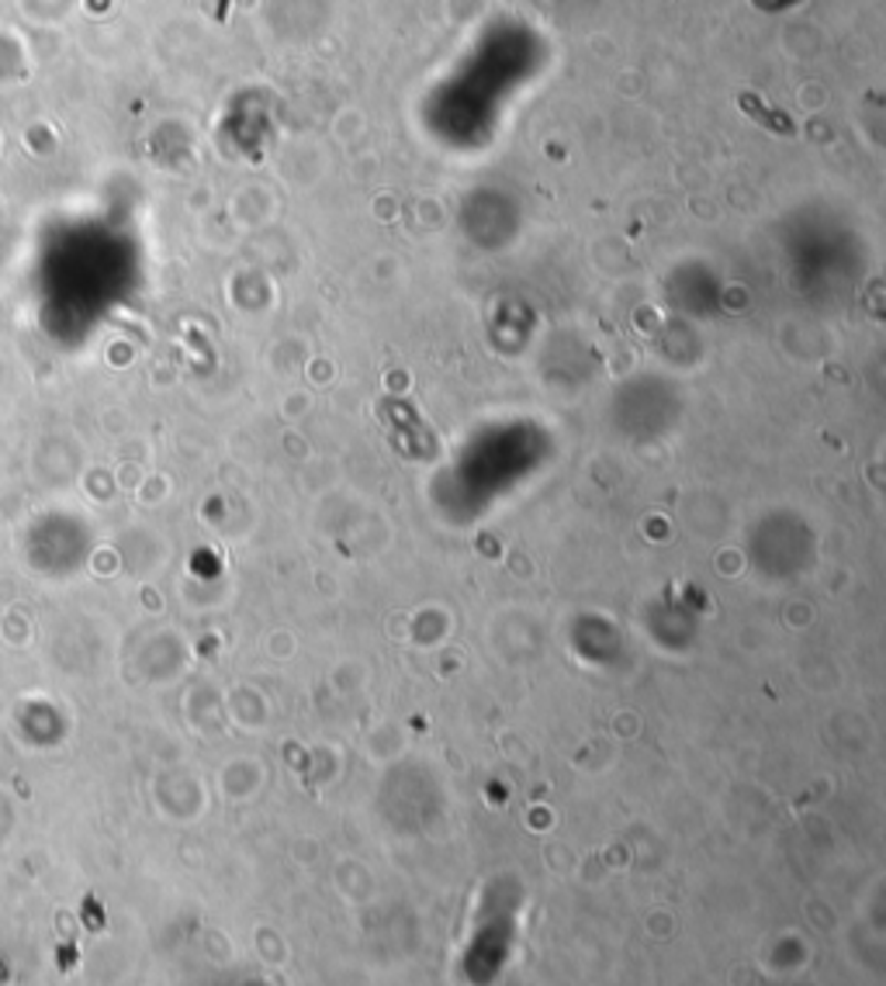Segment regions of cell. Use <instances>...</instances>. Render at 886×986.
<instances>
[{
  "label": "cell",
  "instance_id": "1",
  "mask_svg": "<svg viewBox=\"0 0 886 986\" xmlns=\"http://www.w3.org/2000/svg\"><path fill=\"white\" fill-rule=\"evenodd\" d=\"M229 4V0H219V18H222V8Z\"/></svg>",
  "mask_w": 886,
  "mask_h": 986
}]
</instances>
